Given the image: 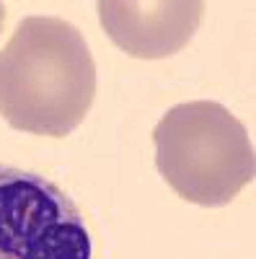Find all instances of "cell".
Wrapping results in <instances>:
<instances>
[{
  "mask_svg": "<svg viewBox=\"0 0 256 259\" xmlns=\"http://www.w3.org/2000/svg\"><path fill=\"white\" fill-rule=\"evenodd\" d=\"M96 99V62L65 18L26 16L0 50V117L13 130L65 138Z\"/></svg>",
  "mask_w": 256,
  "mask_h": 259,
  "instance_id": "1",
  "label": "cell"
},
{
  "mask_svg": "<svg viewBox=\"0 0 256 259\" xmlns=\"http://www.w3.org/2000/svg\"><path fill=\"white\" fill-rule=\"evenodd\" d=\"M153 143L161 177L186 202L220 207L253 182V143L220 101L171 106L153 130Z\"/></svg>",
  "mask_w": 256,
  "mask_h": 259,
  "instance_id": "2",
  "label": "cell"
},
{
  "mask_svg": "<svg viewBox=\"0 0 256 259\" xmlns=\"http://www.w3.org/2000/svg\"><path fill=\"white\" fill-rule=\"evenodd\" d=\"M0 259H93L73 197L36 171L0 163Z\"/></svg>",
  "mask_w": 256,
  "mask_h": 259,
  "instance_id": "3",
  "label": "cell"
},
{
  "mask_svg": "<svg viewBox=\"0 0 256 259\" xmlns=\"http://www.w3.org/2000/svg\"><path fill=\"white\" fill-rule=\"evenodd\" d=\"M96 8L109 39L124 55L140 60L181 52L204 16L202 0H101Z\"/></svg>",
  "mask_w": 256,
  "mask_h": 259,
  "instance_id": "4",
  "label": "cell"
},
{
  "mask_svg": "<svg viewBox=\"0 0 256 259\" xmlns=\"http://www.w3.org/2000/svg\"><path fill=\"white\" fill-rule=\"evenodd\" d=\"M3 24H6V6L0 3V29H3Z\"/></svg>",
  "mask_w": 256,
  "mask_h": 259,
  "instance_id": "5",
  "label": "cell"
}]
</instances>
